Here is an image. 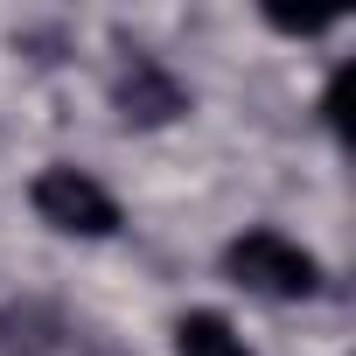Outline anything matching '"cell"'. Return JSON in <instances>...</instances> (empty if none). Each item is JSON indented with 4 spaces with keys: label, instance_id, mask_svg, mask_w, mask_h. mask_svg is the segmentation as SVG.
Here are the masks:
<instances>
[{
    "label": "cell",
    "instance_id": "cell-1",
    "mask_svg": "<svg viewBox=\"0 0 356 356\" xmlns=\"http://www.w3.org/2000/svg\"><path fill=\"white\" fill-rule=\"evenodd\" d=\"M224 259H231V273H238L252 293H273V300H300V293H314V286H321L314 252H300V245H293V238H280V231H245Z\"/></svg>",
    "mask_w": 356,
    "mask_h": 356
},
{
    "label": "cell",
    "instance_id": "cell-5",
    "mask_svg": "<svg viewBox=\"0 0 356 356\" xmlns=\"http://www.w3.org/2000/svg\"><path fill=\"white\" fill-rule=\"evenodd\" d=\"M273 29H286V35H321V29H335V15H266Z\"/></svg>",
    "mask_w": 356,
    "mask_h": 356
},
{
    "label": "cell",
    "instance_id": "cell-2",
    "mask_svg": "<svg viewBox=\"0 0 356 356\" xmlns=\"http://www.w3.org/2000/svg\"><path fill=\"white\" fill-rule=\"evenodd\" d=\"M35 217L70 231V238H112L119 231V203L91 182L84 168H42L35 175Z\"/></svg>",
    "mask_w": 356,
    "mask_h": 356
},
{
    "label": "cell",
    "instance_id": "cell-3",
    "mask_svg": "<svg viewBox=\"0 0 356 356\" xmlns=\"http://www.w3.org/2000/svg\"><path fill=\"white\" fill-rule=\"evenodd\" d=\"M119 112L133 119V126H161V119H175V112H189V98H182V84H175L161 63H133L126 77H119Z\"/></svg>",
    "mask_w": 356,
    "mask_h": 356
},
{
    "label": "cell",
    "instance_id": "cell-4",
    "mask_svg": "<svg viewBox=\"0 0 356 356\" xmlns=\"http://www.w3.org/2000/svg\"><path fill=\"white\" fill-rule=\"evenodd\" d=\"M175 356H252V342H245L224 314L196 307V314H182V321H175Z\"/></svg>",
    "mask_w": 356,
    "mask_h": 356
}]
</instances>
